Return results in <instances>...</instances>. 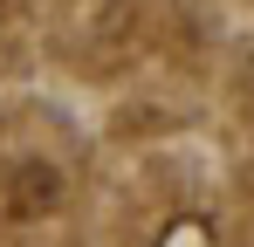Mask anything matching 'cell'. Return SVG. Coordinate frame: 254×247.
Returning <instances> with one entry per match:
<instances>
[{"instance_id":"cell-1","label":"cell","mask_w":254,"mask_h":247,"mask_svg":"<svg viewBox=\"0 0 254 247\" xmlns=\"http://www.w3.org/2000/svg\"><path fill=\"white\" fill-rule=\"evenodd\" d=\"M7 206H14V220H42L62 206V172L48 158H21L7 172Z\"/></svg>"},{"instance_id":"cell-2","label":"cell","mask_w":254,"mask_h":247,"mask_svg":"<svg viewBox=\"0 0 254 247\" xmlns=\"http://www.w3.org/2000/svg\"><path fill=\"white\" fill-rule=\"evenodd\" d=\"M14 7H21V0H0V28H7V14H14Z\"/></svg>"}]
</instances>
